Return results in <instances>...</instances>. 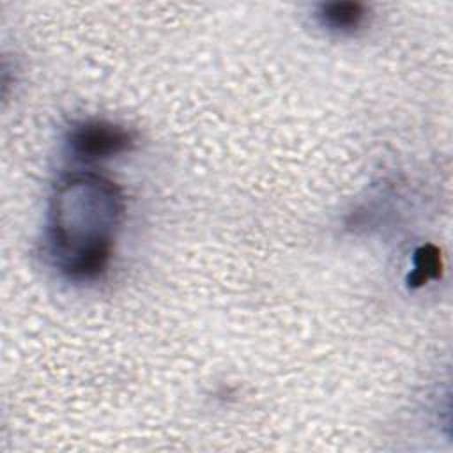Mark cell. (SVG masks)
Wrapping results in <instances>:
<instances>
[{"label":"cell","instance_id":"obj_1","mask_svg":"<svg viewBox=\"0 0 453 453\" xmlns=\"http://www.w3.org/2000/svg\"><path fill=\"white\" fill-rule=\"evenodd\" d=\"M120 212V195L101 177L81 175L58 188L51 230L65 273L92 278L104 269Z\"/></svg>","mask_w":453,"mask_h":453},{"label":"cell","instance_id":"obj_2","mask_svg":"<svg viewBox=\"0 0 453 453\" xmlns=\"http://www.w3.org/2000/svg\"><path fill=\"white\" fill-rule=\"evenodd\" d=\"M131 143L127 131L106 122H85L71 131L73 150L85 157H108L126 150Z\"/></svg>","mask_w":453,"mask_h":453},{"label":"cell","instance_id":"obj_3","mask_svg":"<svg viewBox=\"0 0 453 453\" xmlns=\"http://www.w3.org/2000/svg\"><path fill=\"white\" fill-rule=\"evenodd\" d=\"M324 21L333 30H352L359 25L363 18V7L359 4H327L322 5V11L319 14Z\"/></svg>","mask_w":453,"mask_h":453},{"label":"cell","instance_id":"obj_4","mask_svg":"<svg viewBox=\"0 0 453 453\" xmlns=\"http://www.w3.org/2000/svg\"><path fill=\"white\" fill-rule=\"evenodd\" d=\"M439 269V255L434 248H421L416 255V265H414V274L412 281L414 283H423L430 276H435Z\"/></svg>","mask_w":453,"mask_h":453}]
</instances>
